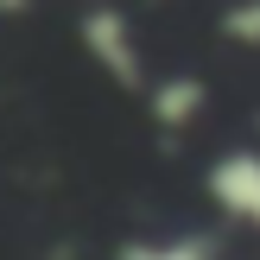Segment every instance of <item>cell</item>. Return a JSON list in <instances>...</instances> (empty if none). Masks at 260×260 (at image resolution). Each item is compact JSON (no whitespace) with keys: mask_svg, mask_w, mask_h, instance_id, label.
I'll use <instances>...</instances> for the list:
<instances>
[{"mask_svg":"<svg viewBox=\"0 0 260 260\" xmlns=\"http://www.w3.org/2000/svg\"><path fill=\"white\" fill-rule=\"evenodd\" d=\"M203 190H210L216 216L241 235H260V146H229L210 159L203 172Z\"/></svg>","mask_w":260,"mask_h":260,"instance_id":"7a4b0ae2","label":"cell"},{"mask_svg":"<svg viewBox=\"0 0 260 260\" xmlns=\"http://www.w3.org/2000/svg\"><path fill=\"white\" fill-rule=\"evenodd\" d=\"M76 38H83V57L95 63L108 83L146 95L152 76H146V57H140V45H134V19H127L121 7H89L83 19H76Z\"/></svg>","mask_w":260,"mask_h":260,"instance_id":"6da1fadb","label":"cell"},{"mask_svg":"<svg viewBox=\"0 0 260 260\" xmlns=\"http://www.w3.org/2000/svg\"><path fill=\"white\" fill-rule=\"evenodd\" d=\"M114 260H222L210 235H140V241H121Z\"/></svg>","mask_w":260,"mask_h":260,"instance_id":"277c9868","label":"cell"},{"mask_svg":"<svg viewBox=\"0 0 260 260\" xmlns=\"http://www.w3.org/2000/svg\"><path fill=\"white\" fill-rule=\"evenodd\" d=\"M146 114L159 134H184V127L203 121V108H210V89H203V76H152L146 83Z\"/></svg>","mask_w":260,"mask_h":260,"instance_id":"3957f363","label":"cell"},{"mask_svg":"<svg viewBox=\"0 0 260 260\" xmlns=\"http://www.w3.org/2000/svg\"><path fill=\"white\" fill-rule=\"evenodd\" d=\"M216 25H222V38H229V45L260 51V0H235V7H229Z\"/></svg>","mask_w":260,"mask_h":260,"instance_id":"5b68a950","label":"cell"}]
</instances>
